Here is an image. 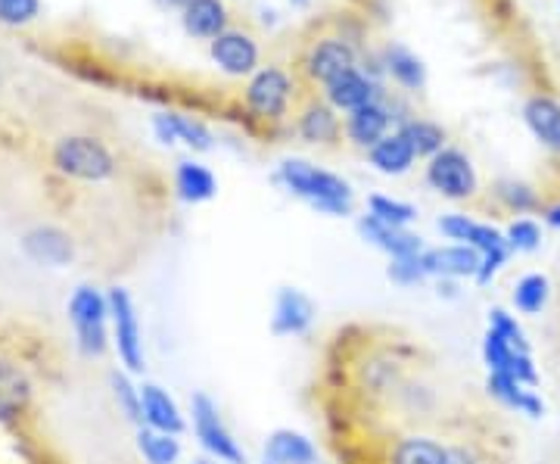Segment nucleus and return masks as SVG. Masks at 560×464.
Here are the masks:
<instances>
[{
	"label": "nucleus",
	"mask_w": 560,
	"mask_h": 464,
	"mask_svg": "<svg viewBox=\"0 0 560 464\" xmlns=\"http://www.w3.org/2000/svg\"><path fill=\"white\" fill-rule=\"evenodd\" d=\"M50 165L60 172L62 178L88 184L109 182L119 172L116 153L94 135H66V138H60L50 150Z\"/></svg>",
	"instance_id": "nucleus-1"
},
{
	"label": "nucleus",
	"mask_w": 560,
	"mask_h": 464,
	"mask_svg": "<svg viewBox=\"0 0 560 464\" xmlns=\"http://www.w3.org/2000/svg\"><path fill=\"white\" fill-rule=\"evenodd\" d=\"M280 182L287 184V190H293L296 197L305 202H312L320 212H330V216H342L352 209V190L349 184L324 172L318 165L302 160H290L280 165Z\"/></svg>",
	"instance_id": "nucleus-2"
},
{
	"label": "nucleus",
	"mask_w": 560,
	"mask_h": 464,
	"mask_svg": "<svg viewBox=\"0 0 560 464\" xmlns=\"http://www.w3.org/2000/svg\"><path fill=\"white\" fill-rule=\"evenodd\" d=\"M69 322L75 330V340L84 356L97 359L106 352V322H109V303L94 287H79L69 300Z\"/></svg>",
	"instance_id": "nucleus-3"
},
{
	"label": "nucleus",
	"mask_w": 560,
	"mask_h": 464,
	"mask_svg": "<svg viewBox=\"0 0 560 464\" xmlns=\"http://www.w3.org/2000/svg\"><path fill=\"white\" fill-rule=\"evenodd\" d=\"M35 403V378L10 349H0V427H16Z\"/></svg>",
	"instance_id": "nucleus-4"
},
{
	"label": "nucleus",
	"mask_w": 560,
	"mask_h": 464,
	"mask_svg": "<svg viewBox=\"0 0 560 464\" xmlns=\"http://www.w3.org/2000/svg\"><path fill=\"white\" fill-rule=\"evenodd\" d=\"M109 322H113V340H116V349H119L121 364L128 371H143V340H140V322H138V309L131 303L128 290L121 287H113L109 297Z\"/></svg>",
	"instance_id": "nucleus-5"
},
{
	"label": "nucleus",
	"mask_w": 560,
	"mask_h": 464,
	"mask_svg": "<svg viewBox=\"0 0 560 464\" xmlns=\"http://www.w3.org/2000/svg\"><path fill=\"white\" fill-rule=\"evenodd\" d=\"M190 408H194V430H197V437H200L202 449H206L212 459H219V462L243 464L241 445H237V440L231 437V430L221 421L215 403H212L209 396L197 393Z\"/></svg>",
	"instance_id": "nucleus-6"
},
{
	"label": "nucleus",
	"mask_w": 560,
	"mask_h": 464,
	"mask_svg": "<svg viewBox=\"0 0 560 464\" xmlns=\"http://www.w3.org/2000/svg\"><path fill=\"white\" fill-rule=\"evenodd\" d=\"M427 182L448 200H467L477 194V172L460 150H442L427 165Z\"/></svg>",
	"instance_id": "nucleus-7"
},
{
	"label": "nucleus",
	"mask_w": 560,
	"mask_h": 464,
	"mask_svg": "<svg viewBox=\"0 0 560 464\" xmlns=\"http://www.w3.org/2000/svg\"><path fill=\"white\" fill-rule=\"evenodd\" d=\"M482 359L489 364V374H508L523 386L539 384L536 364L529 359V349H517L511 340H504L499 330L489 327L486 340H482Z\"/></svg>",
	"instance_id": "nucleus-8"
},
{
	"label": "nucleus",
	"mask_w": 560,
	"mask_h": 464,
	"mask_svg": "<svg viewBox=\"0 0 560 464\" xmlns=\"http://www.w3.org/2000/svg\"><path fill=\"white\" fill-rule=\"evenodd\" d=\"M290 76L271 66V69H261L256 72V79L249 81L246 88V106L259 116V119H280L287 113V103H290Z\"/></svg>",
	"instance_id": "nucleus-9"
},
{
	"label": "nucleus",
	"mask_w": 560,
	"mask_h": 464,
	"mask_svg": "<svg viewBox=\"0 0 560 464\" xmlns=\"http://www.w3.org/2000/svg\"><path fill=\"white\" fill-rule=\"evenodd\" d=\"M22 250L40 265H69L75 259V241L57 224H38L22 234Z\"/></svg>",
	"instance_id": "nucleus-10"
},
{
	"label": "nucleus",
	"mask_w": 560,
	"mask_h": 464,
	"mask_svg": "<svg viewBox=\"0 0 560 464\" xmlns=\"http://www.w3.org/2000/svg\"><path fill=\"white\" fill-rule=\"evenodd\" d=\"M355 69V50L352 44L342 38H324L312 47L308 60H305V72L320 84H330L334 79H340L342 72Z\"/></svg>",
	"instance_id": "nucleus-11"
},
{
	"label": "nucleus",
	"mask_w": 560,
	"mask_h": 464,
	"mask_svg": "<svg viewBox=\"0 0 560 464\" xmlns=\"http://www.w3.org/2000/svg\"><path fill=\"white\" fill-rule=\"evenodd\" d=\"M420 263L427 268V275H436V278H470V275L477 278L482 256L467 243H455V246L420 253Z\"/></svg>",
	"instance_id": "nucleus-12"
},
{
	"label": "nucleus",
	"mask_w": 560,
	"mask_h": 464,
	"mask_svg": "<svg viewBox=\"0 0 560 464\" xmlns=\"http://www.w3.org/2000/svg\"><path fill=\"white\" fill-rule=\"evenodd\" d=\"M212 60L228 76H249L259 62V47L246 32H224L212 40Z\"/></svg>",
	"instance_id": "nucleus-13"
},
{
	"label": "nucleus",
	"mask_w": 560,
	"mask_h": 464,
	"mask_svg": "<svg viewBox=\"0 0 560 464\" xmlns=\"http://www.w3.org/2000/svg\"><path fill=\"white\" fill-rule=\"evenodd\" d=\"M359 228L368 241L374 243L377 250H383V253H389L393 259H405V256H420L423 253V243H420L418 234H408L405 228L386 224L381 219H374V216H364Z\"/></svg>",
	"instance_id": "nucleus-14"
},
{
	"label": "nucleus",
	"mask_w": 560,
	"mask_h": 464,
	"mask_svg": "<svg viewBox=\"0 0 560 464\" xmlns=\"http://www.w3.org/2000/svg\"><path fill=\"white\" fill-rule=\"evenodd\" d=\"M140 408H143V427H153V430L172 433V437H178L180 430H184V418H180L178 405L162 386H140Z\"/></svg>",
	"instance_id": "nucleus-15"
},
{
	"label": "nucleus",
	"mask_w": 560,
	"mask_h": 464,
	"mask_svg": "<svg viewBox=\"0 0 560 464\" xmlns=\"http://www.w3.org/2000/svg\"><path fill=\"white\" fill-rule=\"evenodd\" d=\"M523 119L548 150L560 153V103L555 97H548V94L529 97L523 106Z\"/></svg>",
	"instance_id": "nucleus-16"
},
{
	"label": "nucleus",
	"mask_w": 560,
	"mask_h": 464,
	"mask_svg": "<svg viewBox=\"0 0 560 464\" xmlns=\"http://www.w3.org/2000/svg\"><path fill=\"white\" fill-rule=\"evenodd\" d=\"M312 315H315V309H312V303H308V297H305V293H300V290H280L271 330L280 334V337L302 334V330H308Z\"/></svg>",
	"instance_id": "nucleus-17"
},
{
	"label": "nucleus",
	"mask_w": 560,
	"mask_h": 464,
	"mask_svg": "<svg viewBox=\"0 0 560 464\" xmlns=\"http://www.w3.org/2000/svg\"><path fill=\"white\" fill-rule=\"evenodd\" d=\"M265 459L271 464H318V449L296 430H278L265 445Z\"/></svg>",
	"instance_id": "nucleus-18"
},
{
	"label": "nucleus",
	"mask_w": 560,
	"mask_h": 464,
	"mask_svg": "<svg viewBox=\"0 0 560 464\" xmlns=\"http://www.w3.org/2000/svg\"><path fill=\"white\" fill-rule=\"evenodd\" d=\"M327 101L337 109L355 113L361 106L374 103V84L364 79L359 69H349V72H342L340 79H334L327 84Z\"/></svg>",
	"instance_id": "nucleus-19"
},
{
	"label": "nucleus",
	"mask_w": 560,
	"mask_h": 464,
	"mask_svg": "<svg viewBox=\"0 0 560 464\" xmlns=\"http://www.w3.org/2000/svg\"><path fill=\"white\" fill-rule=\"evenodd\" d=\"M153 125H156V135H160L165 143L184 141L187 147H194V150H209V147H212V135L206 131V125L197 119H190V116L162 113V116L153 119Z\"/></svg>",
	"instance_id": "nucleus-20"
},
{
	"label": "nucleus",
	"mask_w": 560,
	"mask_h": 464,
	"mask_svg": "<svg viewBox=\"0 0 560 464\" xmlns=\"http://www.w3.org/2000/svg\"><path fill=\"white\" fill-rule=\"evenodd\" d=\"M228 10L221 0H194L187 10H184V28L194 35V38H219L228 28Z\"/></svg>",
	"instance_id": "nucleus-21"
},
{
	"label": "nucleus",
	"mask_w": 560,
	"mask_h": 464,
	"mask_svg": "<svg viewBox=\"0 0 560 464\" xmlns=\"http://www.w3.org/2000/svg\"><path fill=\"white\" fill-rule=\"evenodd\" d=\"M386 128H389V113L383 109L381 103L361 106L355 113H349V121H346V135L359 147H374L377 141H383Z\"/></svg>",
	"instance_id": "nucleus-22"
},
{
	"label": "nucleus",
	"mask_w": 560,
	"mask_h": 464,
	"mask_svg": "<svg viewBox=\"0 0 560 464\" xmlns=\"http://www.w3.org/2000/svg\"><path fill=\"white\" fill-rule=\"evenodd\" d=\"M389 464H448V445L436 443L430 437H401L389 449Z\"/></svg>",
	"instance_id": "nucleus-23"
},
{
	"label": "nucleus",
	"mask_w": 560,
	"mask_h": 464,
	"mask_svg": "<svg viewBox=\"0 0 560 464\" xmlns=\"http://www.w3.org/2000/svg\"><path fill=\"white\" fill-rule=\"evenodd\" d=\"M489 393H492L501 405L517 408V411L529 415V418H539L541 411H545V405H541L539 396H536L529 386H523L521 381L508 378V374H489Z\"/></svg>",
	"instance_id": "nucleus-24"
},
{
	"label": "nucleus",
	"mask_w": 560,
	"mask_h": 464,
	"mask_svg": "<svg viewBox=\"0 0 560 464\" xmlns=\"http://www.w3.org/2000/svg\"><path fill=\"white\" fill-rule=\"evenodd\" d=\"M175 187H178L180 200L206 202L215 197V175L206 165H197V162H178Z\"/></svg>",
	"instance_id": "nucleus-25"
},
{
	"label": "nucleus",
	"mask_w": 560,
	"mask_h": 464,
	"mask_svg": "<svg viewBox=\"0 0 560 464\" xmlns=\"http://www.w3.org/2000/svg\"><path fill=\"white\" fill-rule=\"evenodd\" d=\"M415 156L418 153L411 150V143L405 141L401 135H386L383 141L371 147V162L381 169L383 175H401V172H408Z\"/></svg>",
	"instance_id": "nucleus-26"
},
{
	"label": "nucleus",
	"mask_w": 560,
	"mask_h": 464,
	"mask_svg": "<svg viewBox=\"0 0 560 464\" xmlns=\"http://www.w3.org/2000/svg\"><path fill=\"white\" fill-rule=\"evenodd\" d=\"M300 135L302 141L308 143H330L337 141V135H340V121H337L330 106L312 103V106L300 116Z\"/></svg>",
	"instance_id": "nucleus-27"
},
{
	"label": "nucleus",
	"mask_w": 560,
	"mask_h": 464,
	"mask_svg": "<svg viewBox=\"0 0 560 464\" xmlns=\"http://www.w3.org/2000/svg\"><path fill=\"white\" fill-rule=\"evenodd\" d=\"M138 449L147 464H175L180 455L178 440L172 433L153 430V427H138Z\"/></svg>",
	"instance_id": "nucleus-28"
},
{
	"label": "nucleus",
	"mask_w": 560,
	"mask_h": 464,
	"mask_svg": "<svg viewBox=\"0 0 560 464\" xmlns=\"http://www.w3.org/2000/svg\"><path fill=\"white\" fill-rule=\"evenodd\" d=\"M405 141L411 143V150L418 153V156H436L445 150V131H442L436 121H427V119H415L408 121L405 128L399 131Z\"/></svg>",
	"instance_id": "nucleus-29"
},
{
	"label": "nucleus",
	"mask_w": 560,
	"mask_h": 464,
	"mask_svg": "<svg viewBox=\"0 0 560 464\" xmlns=\"http://www.w3.org/2000/svg\"><path fill=\"white\" fill-rule=\"evenodd\" d=\"M386 66H389L393 79L399 81L401 88L418 91V88H423V81H427L423 62H420L411 50H405V47H389V50H386Z\"/></svg>",
	"instance_id": "nucleus-30"
},
{
	"label": "nucleus",
	"mask_w": 560,
	"mask_h": 464,
	"mask_svg": "<svg viewBox=\"0 0 560 464\" xmlns=\"http://www.w3.org/2000/svg\"><path fill=\"white\" fill-rule=\"evenodd\" d=\"M548 303V278L545 275H526L514 290V305L523 315H536Z\"/></svg>",
	"instance_id": "nucleus-31"
},
{
	"label": "nucleus",
	"mask_w": 560,
	"mask_h": 464,
	"mask_svg": "<svg viewBox=\"0 0 560 464\" xmlns=\"http://www.w3.org/2000/svg\"><path fill=\"white\" fill-rule=\"evenodd\" d=\"M109 386H113V396H116V405L121 408V415L131 421V425L143 427V408H140V390L121 371H113L109 374Z\"/></svg>",
	"instance_id": "nucleus-32"
},
{
	"label": "nucleus",
	"mask_w": 560,
	"mask_h": 464,
	"mask_svg": "<svg viewBox=\"0 0 560 464\" xmlns=\"http://www.w3.org/2000/svg\"><path fill=\"white\" fill-rule=\"evenodd\" d=\"M368 206H371V216H374V219H381V222L386 224H396V228H405V224L418 219L415 206H408V202H399V200H389V197H371Z\"/></svg>",
	"instance_id": "nucleus-33"
},
{
	"label": "nucleus",
	"mask_w": 560,
	"mask_h": 464,
	"mask_svg": "<svg viewBox=\"0 0 560 464\" xmlns=\"http://www.w3.org/2000/svg\"><path fill=\"white\" fill-rule=\"evenodd\" d=\"M495 194H499V200L504 202L508 209H514V212H533V209L539 206L536 190L523 182H499Z\"/></svg>",
	"instance_id": "nucleus-34"
},
{
	"label": "nucleus",
	"mask_w": 560,
	"mask_h": 464,
	"mask_svg": "<svg viewBox=\"0 0 560 464\" xmlns=\"http://www.w3.org/2000/svg\"><path fill=\"white\" fill-rule=\"evenodd\" d=\"M40 0H0V22L3 25H28L38 20Z\"/></svg>",
	"instance_id": "nucleus-35"
},
{
	"label": "nucleus",
	"mask_w": 560,
	"mask_h": 464,
	"mask_svg": "<svg viewBox=\"0 0 560 464\" xmlns=\"http://www.w3.org/2000/svg\"><path fill=\"white\" fill-rule=\"evenodd\" d=\"M508 246L511 250H521V253H533L541 241V231L539 224L529 222V219H517V222L508 228Z\"/></svg>",
	"instance_id": "nucleus-36"
},
{
	"label": "nucleus",
	"mask_w": 560,
	"mask_h": 464,
	"mask_svg": "<svg viewBox=\"0 0 560 464\" xmlns=\"http://www.w3.org/2000/svg\"><path fill=\"white\" fill-rule=\"evenodd\" d=\"M489 327H492V330H499L501 337H504V340H511L517 349H529V346H526V334H523V327L517 324V318H514V315H508L504 309H492V312H489Z\"/></svg>",
	"instance_id": "nucleus-37"
},
{
	"label": "nucleus",
	"mask_w": 560,
	"mask_h": 464,
	"mask_svg": "<svg viewBox=\"0 0 560 464\" xmlns=\"http://www.w3.org/2000/svg\"><path fill=\"white\" fill-rule=\"evenodd\" d=\"M427 278V268L420 263V256H405V259H393L389 265V281L401 283V287H411Z\"/></svg>",
	"instance_id": "nucleus-38"
},
{
	"label": "nucleus",
	"mask_w": 560,
	"mask_h": 464,
	"mask_svg": "<svg viewBox=\"0 0 560 464\" xmlns=\"http://www.w3.org/2000/svg\"><path fill=\"white\" fill-rule=\"evenodd\" d=\"M470 228H474V222H470L467 216H445V219H440V231L445 234V237H452V241L467 243Z\"/></svg>",
	"instance_id": "nucleus-39"
},
{
	"label": "nucleus",
	"mask_w": 560,
	"mask_h": 464,
	"mask_svg": "<svg viewBox=\"0 0 560 464\" xmlns=\"http://www.w3.org/2000/svg\"><path fill=\"white\" fill-rule=\"evenodd\" d=\"M448 464H486L474 445H448Z\"/></svg>",
	"instance_id": "nucleus-40"
},
{
	"label": "nucleus",
	"mask_w": 560,
	"mask_h": 464,
	"mask_svg": "<svg viewBox=\"0 0 560 464\" xmlns=\"http://www.w3.org/2000/svg\"><path fill=\"white\" fill-rule=\"evenodd\" d=\"M545 222L551 224V228H560V202H558V206H551V209H548Z\"/></svg>",
	"instance_id": "nucleus-41"
},
{
	"label": "nucleus",
	"mask_w": 560,
	"mask_h": 464,
	"mask_svg": "<svg viewBox=\"0 0 560 464\" xmlns=\"http://www.w3.org/2000/svg\"><path fill=\"white\" fill-rule=\"evenodd\" d=\"M162 3H168V7H184V10H187L194 0H162Z\"/></svg>",
	"instance_id": "nucleus-42"
},
{
	"label": "nucleus",
	"mask_w": 560,
	"mask_h": 464,
	"mask_svg": "<svg viewBox=\"0 0 560 464\" xmlns=\"http://www.w3.org/2000/svg\"><path fill=\"white\" fill-rule=\"evenodd\" d=\"M194 464H228V462H219V459H215V462H209V459H200V462H194Z\"/></svg>",
	"instance_id": "nucleus-43"
},
{
	"label": "nucleus",
	"mask_w": 560,
	"mask_h": 464,
	"mask_svg": "<svg viewBox=\"0 0 560 464\" xmlns=\"http://www.w3.org/2000/svg\"><path fill=\"white\" fill-rule=\"evenodd\" d=\"M293 3H300V7H302V3H308V0H293Z\"/></svg>",
	"instance_id": "nucleus-44"
}]
</instances>
